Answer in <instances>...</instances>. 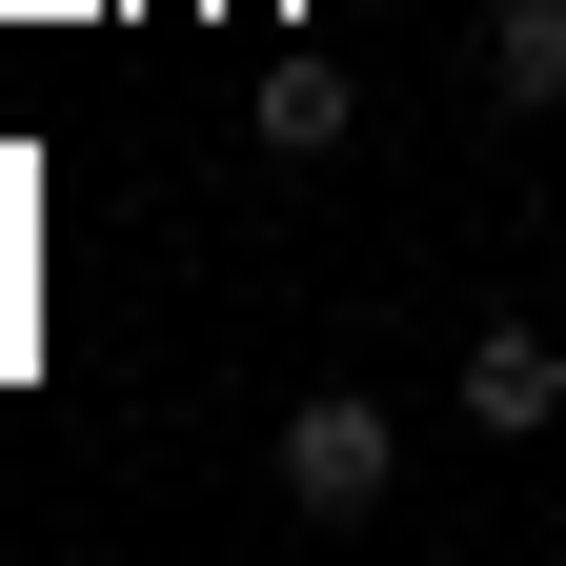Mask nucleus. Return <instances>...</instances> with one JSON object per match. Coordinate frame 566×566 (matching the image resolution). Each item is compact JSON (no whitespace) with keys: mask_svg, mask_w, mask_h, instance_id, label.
I'll use <instances>...</instances> for the list:
<instances>
[{"mask_svg":"<svg viewBox=\"0 0 566 566\" xmlns=\"http://www.w3.org/2000/svg\"><path fill=\"white\" fill-rule=\"evenodd\" d=\"M344 122H365V102H344L324 61H283V82H263V142H283V163H344Z\"/></svg>","mask_w":566,"mask_h":566,"instance_id":"nucleus-4","label":"nucleus"},{"mask_svg":"<svg viewBox=\"0 0 566 566\" xmlns=\"http://www.w3.org/2000/svg\"><path fill=\"white\" fill-rule=\"evenodd\" d=\"M385 485H405V424H385L365 385H324V405H283V506H304V526H365Z\"/></svg>","mask_w":566,"mask_h":566,"instance_id":"nucleus-1","label":"nucleus"},{"mask_svg":"<svg viewBox=\"0 0 566 566\" xmlns=\"http://www.w3.org/2000/svg\"><path fill=\"white\" fill-rule=\"evenodd\" d=\"M485 102H506V122H566V0H485Z\"/></svg>","mask_w":566,"mask_h":566,"instance_id":"nucleus-3","label":"nucleus"},{"mask_svg":"<svg viewBox=\"0 0 566 566\" xmlns=\"http://www.w3.org/2000/svg\"><path fill=\"white\" fill-rule=\"evenodd\" d=\"M465 424L546 446V424H566V344H546V324H465Z\"/></svg>","mask_w":566,"mask_h":566,"instance_id":"nucleus-2","label":"nucleus"}]
</instances>
